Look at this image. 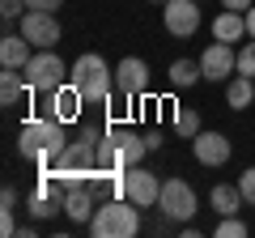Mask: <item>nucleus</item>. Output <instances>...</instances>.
Masks as SVG:
<instances>
[{"mask_svg": "<svg viewBox=\"0 0 255 238\" xmlns=\"http://www.w3.org/2000/svg\"><path fill=\"white\" fill-rule=\"evenodd\" d=\"M64 128H68V123H60V119H51V115H30L26 123H21L17 149H21V157L38 162V174L51 170L55 157H60V149L68 145V140H64Z\"/></svg>", "mask_w": 255, "mask_h": 238, "instance_id": "obj_1", "label": "nucleus"}, {"mask_svg": "<svg viewBox=\"0 0 255 238\" xmlns=\"http://www.w3.org/2000/svg\"><path fill=\"white\" fill-rule=\"evenodd\" d=\"M149 153V140L132 128H107L98 132V170H128L140 166Z\"/></svg>", "mask_w": 255, "mask_h": 238, "instance_id": "obj_2", "label": "nucleus"}, {"mask_svg": "<svg viewBox=\"0 0 255 238\" xmlns=\"http://www.w3.org/2000/svg\"><path fill=\"white\" fill-rule=\"evenodd\" d=\"M68 81L81 90L85 102H107L111 94H115V68H111L98 51H85V55H77V60H73Z\"/></svg>", "mask_w": 255, "mask_h": 238, "instance_id": "obj_3", "label": "nucleus"}, {"mask_svg": "<svg viewBox=\"0 0 255 238\" xmlns=\"http://www.w3.org/2000/svg\"><path fill=\"white\" fill-rule=\"evenodd\" d=\"M140 230V213L128 196H111L107 204H98L90 217V234L94 238H132Z\"/></svg>", "mask_w": 255, "mask_h": 238, "instance_id": "obj_4", "label": "nucleus"}, {"mask_svg": "<svg viewBox=\"0 0 255 238\" xmlns=\"http://www.w3.org/2000/svg\"><path fill=\"white\" fill-rule=\"evenodd\" d=\"M68 73H73V64H64L60 55H55V47H43V51L30 55V64L21 68V77H26V85L34 94H51L60 90L64 81H68Z\"/></svg>", "mask_w": 255, "mask_h": 238, "instance_id": "obj_5", "label": "nucleus"}, {"mask_svg": "<svg viewBox=\"0 0 255 238\" xmlns=\"http://www.w3.org/2000/svg\"><path fill=\"white\" fill-rule=\"evenodd\" d=\"M115 94L128 102V107L149 94V64L140 60V55H124V60L115 64Z\"/></svg>", "mask_w": 255, "mask_h": 238, "instance_id": "obj_6", "label": "nucleus"}, {"mask_svg": "<svg viewBox=\"0 0 255 238\" xmlns=\"http://www.w3.org/2000/svg\"><path fill=\"white\" fill-rule=\"evenodd\" d=\"M162 26L170 38H196V30H200V0H166Z\"/></svg>", "mask_w": 255, "mask_h": 238, "instance_id": "obj_7", "label": "nucleus"}, {"mask_svg": "<svg viewBox=\"0 0 255 238\" xmlns=\"http://www.w3.org/2000/svg\"><path fill=\"white\" fill-rule=\"evenodd\" d=\"M157 204H162V217L166 221H191V217H196V192H191L187 179H166Z\"/></svg>", "mask_w": 255, "mask_h": 238, "instance_id": "obj_8", "label": "nucleus"}, {"mask_svg": "<svg viewBox=\"0 0 255 238\" xmlns=\"http://www.w3.org/2000/svg\"><path fill=\"white\" fill-rule=\"evenodd\" d=\"M200 73H204V81H217V85H226L230 81V73H238V51H234V43H209L200 51Z\"/></svg>", "mask_w": 255, "mask_h": 238, "instance_id": "obj_9", "label": "nucleus"}, {"mask_svg": "<svg viewBox=\"0 0 255 238\" xmlns=\"http://www.w3.org/2000/svg\"><path fill=\"white\" fill-rule=\"evenodd\" d=\"M124 196L136 209H153L157 196H162V179L153 170H145V166H128L124 170Z\"/></svg>", "mask_w": 255, "mask_h": 238, "instance_id": "obj_10", "label": "nucleus"}, {"mask_svg": "<svg viewBox=\"0 0 255 238\" xmlns=\"http://www.w3.org/2000/svg\"><path fill=\"white\" fill-rule=\"evenodd\" d=\"M21 34L34 43V51L55 47L60 43V17H55V13H43V9H26L21 13Z\"/></svg>", "mask_w": 255, "mask_h": 238, "instance_id": "obj_11", "label": "nucleus"}, {"mask_svg": "<svg viewBox=\"0 0 255 238\" xmlns=\"http://www.w3.org/2000/svg\"><path fill=\"white\" fill-rule=\"evenodd\" d=\"M230 153H234V145H230L221 132L200 128L196 136H191V157H196L200 166H226V162H230Z\"/></svg>", "mask_w": 255, "mask_h": 238, "instance_id": "obj_12", "label": "nucleus"}, {"mask_svg": "<svg viewBox=\"0 0 255 238\" xmlns=\"http://www.w3.org/2000/svg\"><path fill=\"white\" fill-rule=\"evenodd\" d=\"M81 107H85V98H81V90H77L73 81H64L60 90H51V98H47V115L60 119V123H77V119H81Z\"/></svg>", "mask_w": 255, "mask_h": 238, "instance_id": "obj_13", "label": "nucleus"}, {"mask_svg": "<svg viewBox=\"0 0 255 238\" xmlns=\"http://www.w3.org/2000/svg\"><path fill=\"white\" fill-rule=\"evenodd\" d=\"M30 55H34V43L21 30H4L0 34V68H26Z\"/></svg>", "mask_w": 255, "mask_h": 238, "instance_id": "obj_14", "label": "nucleus"}, {"mask_svg": "<svg viewBox=\"0 0 255 238\" xmlns=\"http://www.w3.org/2000/svg\"><path fill=\"white\" fill-rule=\"evenodd\" d=\"M94 187L90 183H77V187H68L64 192V217L68 221H77V226H90V217H94Z\"/></svg>", "mask_w": 255, "mask_h": 238, "instance_id": "obj_15", "label": "nucleus"}, {"mask_svg": "<svg viewBox=\"0 0 255 238\" xmlns=\"http://www.w3.org/2000/svg\"><path fill=\"white\" fill-rule=\"evenodd\" d=\"M213 38H221V43H238V38H247V13L221 9L217 17H213Z\"/></svg>", "mask_w": 255, "mask_h": 238, "instance_id": "obj_16", "label": "nucleus"}, {"mask_svg": "<svg viewBox=\"0 0 255 238\" xmlns=\"http://www.w3.org/2000/svg\"><path fill=\"white\" fill-rule=\"evenodd\" d=\"M255 102V77H243V73H234L226 81V107L230 111H247Z\"/></svg>", "mask_w": 255, "mask_h": 238, "instance_id": "obj_17", "label": "nucleus"}, {"mask_svg": "<svg viewBox=\"0 0 255 238\" xmlns=\"http://www.w3.org/2000/svg\"><path fill=\"white\" fill-rule=\"evenodd\" d=\"M209 204L221 213V217H234L238 204H247V200H243V187H238V183H234V187H230V183H217V187L209 192Z\"/></svg>", "mask_w": 255, "mask_h": 238, "instance_id": "obj_18", "label": "nucleus"}, {"mask_svg": "<svg viewBox=\"0 0 255 238\" xmlns=\"http://www.w3.org/2000/svg\"><path fill=\"white\" fill-rule=\"evenodd\" d=\"M26 90L30 85H26V77H21V68H4V73H0V107H13Z\"/></svg>", "mask_w": 255, "mask_h": 238, "instance_id": "obj_19", "label": "nucleus"}, {"mask_svg": "<svg viewBox=\"0 0 255 238\" xmlns=\"http://www.w3.org/2000/svg\"><path fill=\"white\" fill-rule=\"evenodd\" d=\"M60 209H64V204L55 200L51 192H38V187H34V192L26 196V213H30V217H34V221H47V217H55V213H60Z\"/></svg>", "mask_w": 255, "mask_h": 238, "instance_id": "obj_20", "label": "nucleus"}, {"mask_svg": "<svg viewBox=\"0 0 255 238\" xmlns=\"http://www.w3.org/2000/svg\"><path fill=\"white\" fill-rule=\"evenodd\" d=\"M196 81H204L200 60H174V64H170V85H174V90H191Z\"/></svg>", "mask_w": 255, "mask_h": 238, "instance_id": "obj_21", "label": "nucleus"}, {"mask_svg": "<svg viewBox=\"0 0 255 238\" xmlns=\"http://www.w3.org/2000/svg\"><path fill=\"white\" fill-rule=\"evenodd\" d=\"M204 123H200V111H191V107H174V132H179V136H196V132H200Z\"/></svg>", "mask_w": 255, "mask_h": 238, "instance_id": "obj_22", "label": "nucleus"}, {"mask_svg": "<svg viewBox=\"0 0 255 238\" xmlns=\"http://www.w3.org/2000/svg\"><path fill=\"white\" fill-rule=\"evenodd\" d=\"M251 230H247V221H238V213L234 217H221V226H217V238H247Z\"/></svg>", "mask_w": 255, "mask_h": 238, "instance_id": "obj_23", "label": "nucleus"}, {"mask_svg": "<svg viewBox=\"0 0 255 238\" xmlns=\"http://www.w3.org/2000/svg\"><path fill=\"white\" fill-rule=\"evenodd\" d=\"M238 73H243V77H255V38L238 47Z\"/></svg>", "mask_w": 255, "mask_h": 238, "instance_id": "obj_24", "label": "nucleus"}, {"mask_svg": "<svg viewBox=\"0 0 255 238\" xmlns=\"http://www.w3.org/2000/svg\"><path fill=\"white\" fill-rule=\"evenodd\" d=\"M26 9H30L26 0H0V17H4V21H21Z\"/></svg>", "mask_w": 255, "mask_h": 238, "instance_id": "obj_25", "label": "nucleus"}, {"mask_svg": "<svg viewBox=\"0 0 255 238\" xmlns=\"http://www.w3.org/2000/svg\"><path fill=\"white\" fill-rule=\"evenodd\" d=\"M238 187H243V200H247V204H255V166L238 174Z\"/></svg>", "mask_w": 255, "mask_h": 238, "instance_id": "obj_26", "label": "nucleus"}, {"mask_svg": "<svg viewBox=\"0 0 255 238\" xmlns=\"http://www.w3.org/2000/svg\"><path fill=\"white\" fill-rule=\"evenodd\" d=\"M0 234H17V221H13V209H0Z\"/></svg>", "mask_w": 255, "mask_h": 238, "instance_id": "obj_27", "label": "nucleus"}, {"mask_svg": "<svg viewBox=\"0 0 255 238\" xmlns=\"http://www.w3.org/2000/svg\"><path fill=\"white\" fill-rule=\"evenodd\" d=\"M0 209H17V187H4L0 192Z\"/></svg>", "mask_w": 255, "mask_h": 238, "instance_id": "obj_28", "label": "nucleus"}, {"mask_svg": "<svg viewBox=\"0 0 255 238\" xmlns=\"http://www.w3.org/2000/svg\"><path fill=\"white\" fill-rule=\"evenodd\" d=\"M26 4H30V9H43V13H55L64 0H26Z\"/></svg>", "mask_w": 255, "mask_h": 238, "instance_id": "obj_29", "label": "nucleus"}, {"mask_svg": "<svg viewBox=\"0 0 255 238\" xmlns=\"http://www.w3.org/2000/svg\"><path fill=\"white\" fill-rule=\"evenodd\" d=\"M221 4H226V9H234V13H247V9H251V0H221Z\"/></svg>", "mask_w": 255, "mask_h": 238, "instance_id": "obj_30", "label": "nucleus"}, {"mask_svg": "<svg viewBox=\"0 0 255 238\" xmlns=\"http://www.w3.org/2000/svg\"><path fill=\"white\" fill-rule=\"evenodd\" d=\"M247 38H255V4L247 9Z\"/></svg>", "mask_w": 255, "mask_h": 238, "instance_id": "obj_31", "label": "nucleus"}, {"mask_svg": "<svg viewBox=\"0 0 255 238\" xmlns=\"http://www.w3.org/2000/svg\"><path fill=\"white\" fill-rule=\"evenodd\" d=\"M153 4H166V0H153Z\"/></svg>", "mask_w": 255, "mask_h": 238, "instance_id": "obj_32", "label": "nucleus"}]
</instances>
